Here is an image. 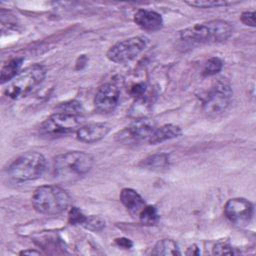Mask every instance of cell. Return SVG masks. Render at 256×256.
I'll return each mask as SVG.
<instances>
[{
  "label": "cell",
  "instance_id": "cell-21",
  "mask_svg": "<svg viewBox=\"0 0 256 256\" xmlns=\"http://www.w3.org/2000/svg\"><path fill=\"white\" fill-rule=\"evenodd\" d=\"M82 226L87 230L99 232L105 228V221L99 216L90 215V216L86 217Z\"/></svg>",
  "mask_w": 256,
  "mask_h": 256
},
{
  "label": "cell",
  "instance_id": "cell-4",
  "mask_svg": "<svg viewBox=\"0 0 256 256\" xmlns=\"http://www.w3.org/2000/svg\"><path fill=\"white\" fill-rule=\"evenodd\" d=\"M94 164L91 154L83 151L62 153L54 159V173L62 179H71L88 173Z\"/></svg>",
  "mask_w": 256,
  "mask_h": 256
},
{
  "label": "cell",
  "instance_id": "cell-8",
  "mask_svg": "<svg viewBox=\"0 0 256 256\" xmlns=\"http://www.w3.org/2000/svg\"><path fill=\"white\" fill-rule=\"evenodd\" d=\"M147 46V38L134 36L114 44L107 51V58L114 63L123 64L135 59Z\"/></svg>",
  "mask_w": 256,
  "mask_h": 256
},
{
  "label": "cell",
  "instance_id": "cell-9",
  "mask_svg": "<svg viewBox=\"0 0 256 256\" xmlns=\"http://www.w3.org/2000/svg\"><path fill=\"white\" fill-rule=\"evenodd\" d=\"M232 89L225 80L213 84L203 99V110L208 115H216L227 109L232 98Z\"/></svg>",
  "mask_w": 256,
  "mask_h": 256
},
{
  "label": "cell",
  "instance_id": "cell-19",
  "mask_svg": "<svg viewBox=\"0 0 256 256\" xmlns=\"http://www.w3.org/2000/svg\"><path fill=\"white\" fill-rule=\"evenodd\" d=\"M140 222L145 226H154L158 223L160 216L155 206L145 205L138 215Z\"/></svg>",
  "mask_w": 256,
  "mask_h": 256
},
{
  "label": "cell",
  "instance_id": "cell-25",
  "mask_svg": "<svg viewBox=\"0 0 256 256\" xmlns=\"http://www.w3.org/2000/svg\"><path fill=\"white\" fill-rule=\"evenodd\" d=\"M146 92H147V86L143 82H139V83L134 84L130 89L131 96L134 97L137 100L144 97L146 95Z\"/></svg>",
  "mask_w": 256,
  "mask_h": 256
},
{
  "label": "cell",
  "instance_id": "cell-11",
  "mask_svg": "<svg viewBox=\"0 0 256 256\" xmlns=\"http://www.w3.org/2000/svg\"><path fill=\"white\" fill-rule=\"evenodd\" d=\"M120 99V91L115 84L106 83L102 85L96 92L94 97V105L97 111L101 113L113 112Z\"/></svg>",
  "mask_w": 256,
  "mask_h": 256
},
{
  "label": "cell",
  "instance_id": "cell-14",
  "mask_svg": "<svg viewBox=\"0 0 256 256\" xmlns=\"http://www.w3.org/2000/svg\"><path fill=\"white\" fill-rule=\"evenodd\" d=\"M119 197L123 206L132 216H138L146 205L142 196L131 188L122 189Z\"/></svg>",
  "mask_w": 256,
  "mask_h": 256
},
{
  "label": "cell",
  "instance_id": "cell-15",
  "mask_svg": "<svg viewBox=\"0 0 256 256\" xmlns=\"http://www.w3.org/2000/svg\"><path fill=\"white\" fill-rule=\"evenodd\" d=\"M182 134V129L180 126L175 124H165L160 127H156L150 138L148 139V143L151 145H155L158 143L165 142L167 140H171L179 137Z\"/></svg>",
  "mask_w": 256,
  "mask_h": 256
},
{
  "label": "cell",
  "instance_id": "cell-6",
  "mask_svg": "<svg viewBox=\"0 0 256 256\" xmlns=\"http://www.w3.org/2000/svg\"><path fill=\"white\" fill-rule=\"evenodd\" d=\"M83 117L79 114L58 111L49 116L40 126L41 135L49 138L64 136L73 132L83 125Z\"/></svg>",
  "mask_w": 256,
  "mask_h": 256
},
{
  "label": "cell",
  "instance_id": "cell-16",
  "mask_svg": "<svg viewBox=\"0 0 256 256\" xmlns=\"http://www.w3.org/2000/svg\"><path fill=\"white\" fill-rule=\"evenodd\" d=\"M23 61H24L23 57H16V58L10 59L2 66L1 73H0V80L2 84L6 82H10L13 78H15L18 75Z\"/></svg>",
  "mask_w": 256,
  "mask_h": 256
},
{
  "label": "cell",
  "instance_id": "cell-17",
  "mask_svg": "<svg viewBox=\"0 0 256 256\" xmlns=\"http://www.w3.org/2000/svg\"><path fill=\"white\" fill-rule=\"evenodd\" d=\"M152 255H180V249L178 244L172 240V239H162L158 241L155 246L153 247V250L151 251Z\"/></svg>",
  "mask_w": 256,
  "mask_h": 256
},
{
  "label": "cell",
  "instance_id": "cell-12",
  "mask_svg": "<svg viewBox=\"0 0 256 256\" xmlns=\"http://www.w3.org/2000/svg\"><path fill=\"white\" fill-rule=\"evenodd\" d=\"M111 126L105 122H96L81 125L76 133V138L83 143H95L103 139L110 131Z\"/></svg>",
  "mask_w": 256,
  "mask_h": 256
},
{
  "label": "cell",
  "instance_id": "cell-2",
  "mask_svg": "<svg viewBox=\"0 0 256 256\" xmlns=\"http://www.w3.org/2000/svg\"><path fill=\"white\" fill-rule=\"evenodd\" d=\"M231 34V25L227 21L217 19L197 23L182 30L180 38L191 43H219L227 40Z\"/></svg>",
  "mask_w": 256,
  "mask_h": 256
},
{
  "label": "cell",
  "instance_id": "cell-23",
  "mask_svg": "<svg viewBox=\"0 0 256 256\" xmlns=\"http://www.w3.org/2000/svg\"><path fill=\"white\" fill-rule=\"evenodd\" d=\"M213 254H215V255H234V254H238V252L228 242L220 241L214 245Z\"/></svg>",
  "mask_w": 256,
  "mask_h": 256
},
{
  "label": "cell",
  "instance_id": "cell-26",
  "mask_svg": "<svg viewBox=\"0 0 256 256\" xmlns=\"http://www.w3.org/2000/svg\"><path fill=\"white\" fill-rule=\"evenodd\" d=\"M240 20L243 24L251 27H255V12L254 11H245L241 14Z\"/></svg>",
  "mask_w": 256,
  "mask_h": 256
},
{
  "label": "cell",
  "instance_id": "cell-3",
  "mask_svg": "<svg viewBox=\"0 0 256 256\" xmlns=\"http://www.w3.org/2000/svg\"><path fill=\"white\" fill-rule=\"evenodd\" d=\"M47 162L43 154L29 151L16 158L8 167L7 173L11 179L17 182L35 180L43 175Z\"/></svg>",
  "mask_w": 256,
  "mask_h": 256
},
{
  "label": "cell",
  "instance_id": "cell-20",
  "mask_svg": "<svg viewBox=\"0 0 256 256\" xmlns=\"http://www.w3.org/2000/svg\"><path fill=\"white\" fill-rule=\"evenodd\" d=\"M223 68V61L218 57L209 58L204 64L203 75L204 76H212L220 72Z\"/></svg>",
  "mask_w": 256,
  "mask_h": 256
},
{
  "label": "cell",
  "instance_id": "cell-10",
  "mask_svg": "<svg viewBox=\"0 0 256 256\" xmlns=\"http://www.w3.org/2000/svg\"><path fill=\"white\" fill-rule=\"evenodd\" d=\"M253 204L244 198H232L224 207L226 218L238 227L247 226L253 217Z\"/></svg>",
  "mask_w": 256,
  "mask_h": 256
},
{
  "label": "cell",
  "instance_id": "cell-5",
  "mask_svg": "<svg viewBox=\"0 0 256 256\" xmlns=\"http://www.w3.org/2000/svg\"><path fill=\"white\" fill-rule=\"evenodd\" d=\"M46 76V68L41 64H33L13 78L4 89V94L13 100H18L30 94L40 85Z\"/></svg>",
  "mask_w": 256,
  "mask_h": 256
},
{
  "label": "cell",
  "instance_id": "cell-18",
  "mask_svg": "<svg viewBox=\"0 0 256 256\" xmlns=\"http://www.w3.org/2000/svg\"><path fill=\"white\" fill-rule=\"evenodd\" d=\"M169 163V156L165 153H158L148 156L140 162V166L150 170H158L164 168Z\"/></svg>",
  "mask_w": 256,
  "mask_h": 256
},
{
  "label": "cell",
  "instance_id": "cell-28",
  "mask_svg": "<svg viewBox=\"0 0 256 256\" xmlns=\"http://www.w3.org/2000/svg\"><path fill=\"white\" fill-rule=\"evenodd\" d=\"M199 254H200V250H199L198 246L195 244L190 246L186 251V255H199Z\"/></svg>",
  "mask_w": 256,
  "mask_h": 256
},
{
  "label": "cell",
  "instance_id": "cell-27",
  "mask_svg": "<svg viewBox=\"0 0 256 256\" xmlns=\"http://www.w3.org/2000/svg\"><path fill=\"white\" fill-rule=\"evenodd\" d=\"M115 244L123 249H130L133 246V243L130 239L125 238V237H121V238H117L115 239Z\"/></svg>",
  "mask_w": 256,
  "mask_h": 256
},
{
  "label": "cell",
  "instance_id": "cell-22",
  "mask_svg": "<svg viewBox=\"0 0 256 256\" xmlns=\"http://www.w3.org/2000/svg\"><path fill=\"white\" fill-rule=\"evenodd\" d=\"M186 4L196 8H217L233 4V2L227 1H218V0H196V1H186Z\"/></svg>",
  "mask_w": 256,
  "mask_h": 256
},
{
  "label": "cell",
  "instance_id": "cell-29",
  "mask_svg": "<svg viewBox=\"0 0 256 256\" xmlns=\"http://www.w3.org/2000/svg\"><path fill=\"white\" fill-rule=\"evenodd\" d=\"M19 254H20V255H40L41 253L38 252V251H36V250H31V249H29V250H23V251H21Z\"/></svg>",
  "mask_w": 256,
  "mask_h": 256
},
{
  "label": "cell",
  "instance_id": "cell-7",
  "mask_svg": "<svg viewBox=\"0 0 256 256\" xmlns=\"http://www.w3.org/2000/svg\"><path fill=\"white\" fill-rule=\"evenodd\" d=\"M155 129L156 124L152 119L139 118L118 131L115 134V140L125 145H137L148 141Z\"/></svg>",
  "mask_w": 256,
  "mask_h": 256
},
{
  "label": "cell",
  "instance_id": "cell-24",
  "mask_svg": "<svg viewBox=\"0 0 256 256\" xmlns=\"http://www.w3.org/2000/svg\"><path fill=\"white\" fill-rule=\"evenodd\" d=\"M86 217L87 216L84 215L83 212L77 207H72L68 214V220L71 225H81L82 226Z\"/></svg>",
  "mask_w": 256,
  "mask_h": 256
},
{
  "label": "cell",
  "instance_id": "cell-1",
  "mask_svg": "<svg viewBox=\"0 0 256 256\" xmlns=\"http://www.w3.org/2000/svg\"><path fill=\"white\" fill-rule=\"evenodd\" d=\"M71 197L66 190L56 185L38 187L32 196L34 209L44 215H58L70 206Z\"/></svg>",
  "mask_w": 256,
  "mask_h": 256
},
{
  "label": "cell",
  "instance_id": "cell-13",
  "mask_svg": "<svg viewBox=\"0 0 256 256\" xmlns=\"http://www.w3.org/2000/svg\"><path fill=\"white\" fill-rule=\"evenodd\" d=\"M133 20L141 29L152 32L160 30L164 24L160 13L147 9L137 10L134 14Z\"/></svg>",
  "mask_w": 256,
  "mask_h": 256
}]
</instances>
